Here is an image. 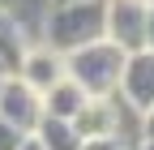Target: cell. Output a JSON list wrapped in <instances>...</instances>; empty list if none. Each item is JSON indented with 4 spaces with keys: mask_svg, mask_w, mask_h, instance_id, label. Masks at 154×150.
<instances>
[{
    "mask_svg": "<svg viewBox=\"0 0 154 150\" xmlns=\"http://www.w3.org/2000/svg\"><path fill=\"white\" fill-rule=\"evenodd\" d=\"M124 60H128V52H120L111 39H94V43L64 56V77H73L90 99H107L120 90Z\"/></svg>",
    "mask_w": 154,
    "mask_h": 150,
    "instance_id": "6da1fadb",
    "label": "cell"
},
{
    "mask_svg": "<svg viewBox=\"0 0 154 150\" xmlns=\"http://www.w3.org/2000/svg\"><path fill=\"white\" fill-rule=\"evenodd\" d=\"M94 39H107V0H69L51 5L47 13V47L51 52H77Z\"/></svg>",
    "mask_w": 154,
    "mask_h": 150,
    "instance_id": "7a4b0ae2",
    "label": "cell"
},
{
    "mask_svg": "<svg viewBox=\"0 0 154 150\" xmlns=\"http://www.w3.org/2000/svg\"><path fill=\"white\" fill-rule=\"evenodd\" d=\"M146 22L150 5L146 0H107V39L120 52H146Z\"/></svg>",
    "mask_w": 154,
    "mask_h": 150,
    "instance_id": "3957f363",
    "label": "cell"
},
{
    "mask_svg": "<svg viewBox=\"0 0 154 150\" xmlns=\"http://www.w3.org/2000/svg\"><path fill=\"white\" fill-rule=\"evenodd\" d=\"M0 116L13 129H22V133H34V124L43 120V95L30 90L17 73H9V77L0 82Z\"/></svg>",
    "mask_w": 154,
    "mask_h": 150,
    "instance_id": "277c9868",
    "label": "cell"
},
{
    "mask_svg": "<svg viewBox=\"0 0 154 150\" xmlns=\"http://www.w3.org/2000/svg\"><path fill=\"white\" fill-rule=\"evenodd\" d=\"M133 111H150L154 107V52H133L124 60V77H120V90H116Z\"/></svg>",
    "mask_w": 154,
    "mask_h": 150,
    "instance_id": "5b68a950",
    "label": "cell"
},
{
    "mask_svg": "<svg viewBox=\"0 0 154 150\" xmlns=\"http://www.w3.org/2000/svg\"><path fill=\"white\" fill-rule=\"evenodd\" d=\"M17 77H22L30 90L47 95V90L64 77V56H60V52H51L47 43H43V47H26L22 64H17Z\"/></svg>",
    "mask_w": 154,
    "mask_h": 150,
    "instance_id": "8992f818",
    "label": "cell"
},
{
    "mask_svg": "<svg viewBox=\"0 0 154 150\" xmlns=\"http://www.w3.org/2000/svg\"><path fill=\"white\" fill-rule=\"evenodd\" d=\"M73 129L86 137H120V103H116V95L107 99H86L82 111L73 116Z\"/></svg>",
    "mask_w": 154,
    "mask_h": 150,
    "instance_id": "52a82bcc",
    "label": "cell"
},
{
    "mask_svg": "<svg viewBox=\"0 0 154 150\" xmlns=\"http://www.w3.org/2000/svg\"><path fill=\"white\" fill-rule=\"evenodd\" d=\"M90 95L82 86H77L73 77H60L47 95H43V116H56V120H73L77 111H82V103H86Z\"/></svg>",
    "mask_w": 154,
    "mask_h": 150,
    "instance_id": "ba28073f",
    "label": "cell"
},
{
    "mask_svg": "<svg viewBox=\"0 0 154 150\" xmlns=\"http://www.w3.org/2000/svg\"><path fill=\"white\" fill-rule=\"evenodd\" d=\"M22 56H26V30L17 26L13 13L0 9V69H5V77H9V73H17Z\"/></svg>",
    "mask_w": 154,
    "mask_h": 150,
    "instance_id": "9c48e42d",
    "label": "cell"
},
{
    "mask_svg": "<svg viewBox=\"0 0 154 150\" xmlns=\"http://www.w3.org/2000/svg\"><path fill=\"white\" fill-rule=\"evenodd\" d=\"M34 137L43 150H82V133L73 129V120H56V116H43L34 124Z\"/></svg>",
    "mask_w": 154,
    "mask_h": 150,
    "instance_id": "30bf717a",
    "label": "cell"
},
{
    "mask_svg": "<svg viewBox=\"0 0 154 150\" xmlns=\"http://www.w3.org/2000/svg\"><path fill=\"white\" fill-rule=\"evenodd\" d=\"M22 137H30V133H22V129H13L5 116H0V150H17L22 146Z\"/></svg>",
    "mask_w": 154,
    "mask_h": 150,
    "instance_id": "8fae6325",
    "label": "cell"
},
{
    "mask_svg": "<svg viewBox=\"0 0 154 150\" xmlns=\"http://www.w3.org/2000/svg\"><path fill=\"white\" fill-rule=\"evenodd\" d=\"M82 150H128V146H124V137H86Z\"/></svg>",
    "mask_w": 154,
    "mask_h": 150,
    "instance_id": "7c38bea8",
    "label": "cell"
},
{
    "mask_svg": "<svg viewBox=\"0 0 154 150\" xmlns=\"http://www.w3.org/2000/svg\"><path fill=\"white\" fill-rule=\"evenodd\" d=\"M141 137H146V142H154V107H150V111H141Z\"/></svg>",
    "mask_w": 154,
    "mask_h": 150,
    "instance_id": "4fadbf2b",
    "label": "cell"
},
{
    "mask_svg": "<svg viewBox=\"0 0 154 150\" xmlns=\"http://www.w3.org/2000/svg\"><path fill=\"white\" fill-rule=\"evenodd\" d=\"M146 47L154 52V5H150V22H146Z\"/></svg>",
    "mask_w": 154,
    "mask_h": 150,
    "instance_id": "5bb4252c",
    "label": "cell"
},
{
    "mask_svg": "<svg viewBox=\"0 0 154 150\" xmlns=\"http://www.w3.org/2000/svg\"><path fill=\"white\" fill-rule=\"evenodd\" d=\"M17 150H43V146H38V137L30 133V137H22V146H17Z\"/></svg>",
    "mask_w": 154,
    "mask_h": 150,
    "instance_id": "9a60e30c",
    "label": "cell"
},
{
    "mask_svg": "<svg viewBox=\"0 0 154 150\" xmlns=\"http://www.w3.org/2000/svg\"><path fill=\"white\" fill-rule=\"evenodd\" d=\"M137 150H154V142H146V137H141V146H137Z\"/></svg>",
    "mask_w": 154,
    "mask_h": 150,
    "instance_id": "2e32d148",
    "label": "cell"
},
{
    "mask_svg": "<svg viewBox=\"0 0 154 150\" xmlns=\"http://www.w3.org/2000/svg\"><path fill=\"white\" fill-rule=\"evenodd\" d=\"M51 5H69V0H51Z\"/></svg>",
    "mask_w": 154,
    "mask_h": 150,
    "instance_id": "e0dca14e",
    "label": "cell"
},
{
    "mask_svg": "<svg viewBox=\"0 0 154 150\" xmlns=\"http://www.w3.org/2000/svg\"><path fill=\"white\" fill-rule=\"evenodd\" d=\"M0 77H5V69H0Z\"/></svg>",
    "mask_w": 154,
    "mask_h": 150,
    "instance_id": "ac0fdd59",
    "label": "cell"
},
{
    "mask_svg": "<svg viewBox=\"0 0 154 150\" xmlns=\"http://www.w3.org/2000/svg\"><path fill=\"white\" fill-rule=\"evenodd\" d=\"M146 5H154V0H146Z\"/></svg>",
    "mask_w": 154,
    "mask_h": 150,
    "instance_id": "d6986e66",
    "label": "cell"
},
{
    "mask_svg": "<svg viewBox=\"0 0 154 150\" xmlns=\"http://www.w3.org/2000/svg\"><path fill=\"white\" fill-rule=\"evenodd\" d=\"M0 82H5V77H0Z\"/></svg>",
    "mask_w": 154,
    "mask_h": 150,
    "instance_id": "ffe728a7",
    "label": "cell"
}]
</instances>
